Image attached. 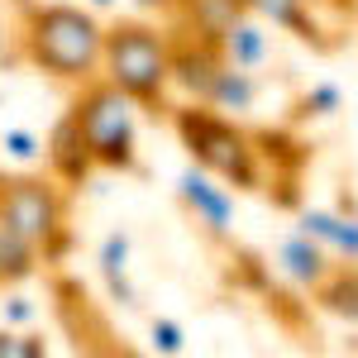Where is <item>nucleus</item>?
Returning <instances> with one entry per match:
<instances>
[{"mask_svg":"<svg viewBox=\"0 0 358 358\" xmlns=\"http://www.w3.org/2000/svg\"><path fill=\"white\" fill-rule=\"evenodd\" d=\"M10 62H29L34 72L67 86H86L106 67V24L91 15V5H29L20 10L15 29V53Z\"/></svg>","mask_w":358,"mask_h":358,"instance_id":"1","label":"nucleus"},{"mask_svg":"<svg viewBox=\"0 0 358 358\" xmlns=\"http://www.w3.org/2000/svg\"><path fill=\"white\" fill-rule=\"evenodd\" d=\"M172 129L182 138L187 158L206 172H215L224 187H234V192H263L268 187V163H263L258 134H248L239 124V115H224L206 101H192V106L172 110Z\"/></svg>","mask_w":358,"mask_h":358,"instance_id":"2","label":"nucleus"},{"mask_svg":"<svg viewBox=\"0 0 358 358\" xmlns=\"http://www.w3.org/2000/svg\"><path fill=\"white\" fill-rule=\"evenodd\" d=\"M101 77L115 82L138 110H167L172 86V34H158L143 20H115L106 29V67Z\"/></svg>","mask_w":358,"mask_h":358,"instance_id":"3","label":"nucleus"},{"mask_svg":"<svg viewBox=\"0 0 358 358\" xmlns=\"http://www.w3.org/2000/svg\"><path fill=\"white\" fill-rule=\"evenodd\" d=\"M67 110L77 115L96 167H106V172H138V148H134V110L138 106L120 86L96 77V82H86L72 96Z\"/></svg>","mask_w":358,"mask_h":358,"instance_id":"4","label":"nucleus"},{"mask_svg":"<svg viewBox=\"0 0 358 358\" xmlns=\"http://www.w3.org/2000/svg\"><path fill=\"white\" fill-rule=\"evenodd\" d=\"M67 182L48 177H10L0 187V224L20 229L24 239L43 248V263H57L72 248V229H67Z\"/></svg>","mask_w":358,"mask_h":358,"instance_id":"5","label":"nucleus"},{"mask_svg":"<svg viewBox=\"0 0 358 358\" xmlns=\"http://www.w3.org/2000/svg\"><path fill=\"white\" fill-rule=\"evenodd\" d=\"M229 62L220 48V38H210V34H172V86H182L192 101H206L210 96V86L220 77V67Z\"/></svg>","mask_w":358,"mask_h":358,"instance_id":"6","label":"nucleus"},{"mask_svg":"<svg viewBox=\"0 0 358 358\" xmlns=\"http://www.w3.org/2000/svg\"><path fill=\"white\" fill-rule=\"evenodd\" d=\"M177 196H182V206H187V215H192L210 239H224V234H229V224H234V196L220 187L215 172H206V167L192 163L177 177Z\"/></svg>","mask_w":358,"mask_h":358,"instance_id":"7","label":"nucleus"},{"mask_svg":"<svg viewBox=\"0 0 358 358\" xmlns=\"http://www.w3.org/2000/svg\"><path fill=\"white\" fill-rule=\"evenodd\" d=\"M91 167H96V158H91V143H86L77 115L62 110V120L48 134V172H53L57 182H67V187H82L86 177H91Z\"/></svg>","mask_w":358,"mask_h":358,"instance_id":"8","label":"nucleus"},{"mask_svg":"<svg viewBox=\"0 0 358 358\" xmlns=\"http://www.w3.org/2000/svg\"><path fill=\"white\" fill-rule=\"evenodd\" d=\"M330 258H334V253H330L325 244H320V239H310L306 229L287 234V239L277 244V268L292 277V282H296L301 292H315V287H320V282H325V277L334 273V263H330Z\"/></svg>","mask_w":358,"mask_h":358,"instance_id":"9","label":"nucleus"},{"mask_svg":"<svg viewBox=\"0 0 358 358\" xmlns=\"http://www.w3.org/2000/svg\"><path fill=\"white\" fill-rule=\"evenodd\" d=\"M244 10H253L263 24H277L287 34H296L310 48H330L325 29L315 20V0H244Z\"/></svg>","mask_w":358,"mask_h":358,"instance_id":"10","label":"nucleus"},{"mask_svg":"<svg viewBox=\"0 0 358 358\" xmlns=\"http://www.w3.org/2000/svg\"><path fill=\"white\" fill-rule=\"evenodd\" d=\"M220 48L224 57L234 62V67H248V72H258L263 62H268V34H263V20L253 15V10H239L220 34Z\"/></svg>","mask_w":358,"mask_h":358,"instance_id":"11","label":"nucleus"},{"mask_svg":"<svg viewBox=\"0 0 358 358\" xmlns=\"http://www.w3.org/2000/svg\"><path fill=\"white\" fill-rule=\"evenodd\" d=\"M301 229L310 234V239H320L334 258L358 263V215H339V210H301Z\"/></svg>","mask_w":358,"mask_h":358,"instance_id":"12","label":"nucleus"},{"mask_svg":"<svg viewBox=\"0 0 358 358\" xmlns=\"http://www.w3.org/2000/svg\"><path fill=\"white\" fill-rule=\"evenodd\" d=\"M310 296H315V306L325 315H339V320L358 325V263H334V273Z\"/></svg>","mask_w":358,"mask_h":358,"instance_id":"13","label":"nucleus"},{"mask_svg":"<svg viewBox=\"0 0 358 358\" xmlns=\"http://www.w3.org/2000/svg\"><path fill=\"white\" fill-rule=\"evenodd\" d=\"M206 106H215V110H224V115H248L258 106V77H253L248 67L224 62L215 86H210V96H206Z\"/></svg>","mask_w":358,"mask_h":358,"instance_id":"14","label":"nucleus"},{"mask_svg":"<svg viewBox=\"0 0 358 358\" xmlns=\"http://www.w3.org/2000/svg\"><path fill=\"white\" fill-rule=\"evenodd\" d=\"M38 263H43V248L34 244V239H24L20 229L0 224V268H5V287L34 277V273H38Z\"/></svg>","mask_w":358,"mask_h":358,"instance_id":"15","label":"nucleus"},{"mask_svg":"<svg viewBox=\"0 0 358 358\" xmlns=\"http://www.w3.org/2000/svg\"><path fill=\"white\" fill-rule=\"evenodd\" d=\"M5 158L24 167L48 163V138H38L34 129H5Z\"/></svg>","mask_w":358,"mask_h":358,"instance_id":"16","label":"nucleus"},{"mask_svg":"<svg viewBox=\"0 0 358 358\" xmlns=\"http://www.w3.org/2000/svg\"><path fill=\"white\" fill-rule=\"evenodd\" d=\"M339 106H344V91L334 82H315L301 101H296V120H325V115H334Z\"/></svg>","mask_w":358,"mask_h":358,"instance_id":"17","label":"nucleus"},{"mask_svg":"<svg viewBox=\"0 0 358 358\" xmlns=\"http://www.w3.org/2000/svg\"><path fill=\"white\" fill-rule=\"evenodd\" d=\"M129 234L124 229H110L106 239H101V253H96V263H101V277H124L129 273Z\"/></svg>","mask_w":358,"mask_h":358,"instance_id":"18","label":"nucleus"},{"mask_svg":"<svg viewBox=\"0 0 358 358\" xmlns=\"http://www.w3.org/2000/svg\"><path fill=\"white\" fill-rule=\"evenodd\" d=\"M43 354H48L43 334H15L10 325L0 330V358H43Z\"/></svg>","mask_w":358,"mask_h":358,"instance_id":"19","label":"nucleus"},{"mask_svg":"<svg viewBox=\"0 0 358 358\" xmlns=\"http://www.w3.org/2000/svg\"><path fill=\"white\" fill-rule=\"evenodd\" d=\"M148 344H153V354H182L187 349V334H182L177 320L158 315V320H148Z\"/></svg>","mask_w":358,"mask_h":358,"instance_id":"20","label":"nucleus"},{"mask_svg":"<svg viewBox=\"0 0 358 358\" xmlns=\"http://www.w3.org/2000/svg\"><path fill=\"white\" fill-rule=\"evenodd\" d=\"M29 320H34V306L24 296H10L5 301V325H29Z\"/></svg>","mask_w":358,"mask_h":358,"instance_id":"21","label":"nucleus"},{"mask_svg":"<svg viewBox=\"0 0 358 358\" xmlns=\"http://www.w3.org/2000/svg\"><path fill=\"white\" fill-rule=\"evenodd\" d=\"M86 5H91V10H110L115 0H86Z\"/></svg>","mask_w":358,"mask_h":358,"instance_id":"22","label":"nucleus"},{"mask_svg":"<svg viewBox=\"0 0 358 358\" xmlns=\"http://www.w3.org/2000/svg\"><path fill=\"white\" fill-rule=\"evenodd\" d=\"M10 5H15V10H29V5H34V0H10Z\"/></svg>","mask_w":358,"mask_h":358,"instance_id":"23","label":"nucleus"},{"mask_svg":"<svg viewBox=\"0 0 358 358\" xmlns=\"http://www.w3.org/2000/svg\"><path fill=\"white\" fill-rule=\"evenodd\" d=\"M0 287H5V268H0Z\"/></svg>","mask_w":358,"mask_h":358,"instance_id":"24","label":"nucleus"},{"mask_svg":"<svg viewBox=\"0 0 358 358\" xmlns=\"http://www.w3.org/2000/svg\"><path fill=\"white\" fill-rule=\"evenodd\" d=\"M0 106H5V96H0Z\"/></svg>","mask_w":358,"mask_h":358,"instance_id":"25","label":"nucleus"}]
</instances>
